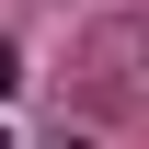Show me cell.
<instances>
[{
    "label": "cell",
    "instance_id": "7a4b0ae2",
    "mask_svg": "<svg viewBox=\"0 0 149 149\" xmlns=\"http://www.w3.org/2000/svg\"><path fill=\"white\" fill-rule=\"evenodd\" d=\"M57 149H92V138H57Z\"/></svg>",
    "mask_w": 149,
    "mask_h": 149
},
{
    "label": "cell",
    "instance_id": "6da1fadb",
    "mask_svg": "<svg viewBox=\"0 0 149 149\" xmlns=\"http://www.w3.org/2000/svg\"><path fill=\"white\" fill-rule=\"evenodd\" d=\"M12 80H23V57H12V35H0V92H12Z\"/></svg>",
    "mask_w": 149,
    "mask_h": 149
}]
</instances>
